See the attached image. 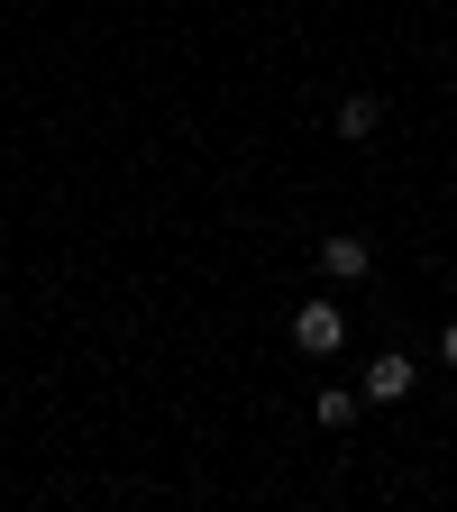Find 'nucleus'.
Instances as JSON below:
<instances>
[{
    "label": "nucleus",
    "mask_w": 457,
    "mask_h": 512,
    "mask_svg": "<svg viewBox=\"0 0 457 512\" xmlns=\"http://www.w3.org/2000/svg\"><path fill=\"white\" fill-rule=\"evenodd\" d=\"M357 394H366V403H403V394H412V357H403V348H384V357H366V375H357Z\"/></svg>",
    "instance_id": "3"
},
{
    "label": "nucleus",
    "mask_w": 457,
    "mask_h": 512,
    "mask_svg": "<svg viewBox=\"0 0 457 512\" xmlns=\"http://www.w3.org/2000/svg\"><path fill=\"white\" fill-rule=\"evenodd\" d=\"M320 275H330V284H366L375 275V247L357 229H330V238H320Z\"/></svg>",
    "instance_id": "2"
},
{
    "label": "nucleus",
    "mask_w": 457,
    "mask_h": 512,
    "mask_svg": "<svg viewBox=\"0 0 457 512\" xmlns=\"http://www.w3.org/2000/svg\"><path fill=\"white\" fill-rule=\"evenodd\" d=\"M439 357H448V366H457V320H448V330H439Z\"/></svg>",
    "instance_id": "6"
},
{
    "label": "nucleus",
    "mask_w": 457,
    "mask_h": 512,
    "mask_svg": "<svg viewBox=\"0 0 457 512\" xmlns=\"http://www.w3.org/2000/svg\"><path fill=\"white\" fill-rule=\"evenodd\" d=\"M357 412H366V394H348V384H320V403H311V421H320V430H348Z\"/></svg>",
    "instance_id": "4"
},
{
    "label": "nucleus",
    "mask_w": 457,
    "mask_h": 512,
    "mask_svg": "<svg viewBox=\"0 0 457 512\" xmlns=\"http://www.w3.org/2000/svg\"><path fill=\"white\" fill-rule=\"evenodd\" d=\"M375 119H384V101L375 92H348L339 101V138H375Z\"/></svg>",
    "instance_id": "5"
},
{
    "label": "nucleus",
    "mask_w": 457,
    "mask_h": 512,
    "mask_svg": "<svg viewBox=\"0 0 457 512\" xmlns=\"http://www.w3.org/2000/svg\"><path fill=\"white\" fill-rule=\"evenodd\" d=\"M293 348H302V357H339V348H348V311H339V302H302V311H293Z\"/></svg>",
    "instance_id": "1"
}]
</instances>
